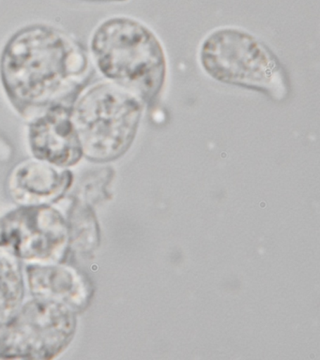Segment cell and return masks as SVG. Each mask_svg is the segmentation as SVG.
I'll list each match as a JSON object with an SVG mask.
<instances>
[{
    "mask_svg": "<svg viewBox=\"0 0 320 360\" xmlns=\"http://www.w3.org/2000/svg\"><path fill=\"white\" fill-rule=\"evenodd\" d=\"M67 224L69 230V250L80 256L92 255L100 246L99 222L94 207L75 197L70 196Z\"/></svg>",
    "mask_w": 320,
    "mask_h": 360,
    "instance_id": "obj_10",
    "label": "cell"
},
{
    "mask_svg": "<svg viewBox=\"0 0 320 360\" xmlns=\"http://www.w3.org/2000/svg\"><path fill=\"white\" fill-rule=\"evenodd\" d=\"M12 156V148L8 141L0 134V162H5Z\"/></svg>",
    "mask_w": 320,
    "mask_h": 360,
    "instance_id": "obj_13",
    "label": "cell"
},
{
    "mask_svg": "<svg viewBox=\"0 0 320 360\" xmlns=\"http://www.w3.org/2000/svg\"><path fill=\"white\" fill-rule=\"evenodd\" d=\"M82 45L66 31L32 24L13 33L0 55V82L11 105L32 120L56 105H72L91 78Z\"/></svg>",
    "mask_w": 320,
    "mask_h": 360,
    "instance_id": "obj_1",
    "label": "cell"
},
{
    "mask_svg": "<svg viewBox=\"0 0 320 360\" xmlns=\"http://www.w3.org/2000/svg\"><path fill=\"white\" fill-rule=\"evenodd\" d=\"M201 69L218 83L262 93L283 101L289 93L288 73L274 51L243 28L210 31L198 51Z\"/></svg>",
    "mask_w": 320,
    "mask_h": 360,
    "instance_id": "obj_4",
    "label": "cell"
},
{
    "mask_svg": "<svg viewBox=\"0 0 320 360\" xmlns=\"http://www.w3.org/2000/svg\"><path fill=\"white\" fill-rule=\"evenodd\" d=\"M75 183V174L39 160L19 162L7 179L8 193L19 205H52L67 195Z\"/></svg>",
    "mask_w": 320,
    "mask_h": 360,
    "instance_id": "obj_8",
    "label": "cell"
},
{
    "mask_svg": "<svg viewBox=\"0 0 320 360\" xmlns=\"http://www.w3.org/2000/svg\"><path fill=\"white\" fill-rule=\"evenodd\" d=\"M145 104L111 81L86 87L72 105V121L89 162H114L130 149L139 132Z\"/></svg>",
    "mask_w": 320,
    "mask_h": 360,
    "instance_id": "obj_3",
    "label": "cell"
},
{
    "mask_svg": "<svg viewBox=\"0 0 320 360\" xmlns=\"http://www.w3.org/2000/svg\"><path fill=\"white\" fill-rule=\"evenodd\" d=\"M27 141L36 160L57 167H72L84 157L72 121V105L53 106L30 120Z\"/></svg>",
    "mask_w": 320,
    "mask_h": 360,
    "instance_id": "obj_7",
    "label": "cell"
},
{
    "mask_svg": "<svg viewBox=\"0 0 320 360\" xmlns=\"http://www.w3.org/2000/svg\"><path fill=\"white\" fill-rule=\"evenodd\" d=\"M77 1L91 3H120L128 1V0H77Z\"/></svg>",
    "mask_w": 320,
    "mask_h": 360,
    "instance_id": "obj_14",
    "label": "cell"
},
{
    "mask_svg": "<svg viewBox=\"0 0 320 360\" xmlns=\"http://www.w3.org/2000/svg\"><path fill=\"white\" fill-rule=\"evenodd\" d=\"M33 297L60 303L77 312L91 303L94 287L80 270L63 263L29 264L25 269Z\"/></svg>",
    "mask_w": 320,
    "mask_h": 360,
    "instance_id": "obj_9",
    "label": "cell"
},
{
    "mask_svg": "<svg viewBox=\"0 0 320 360\" xmlns=\"http://www.w3.org/2000/svg\"><path fill=\"white\" fill-rule=\"evenodd\" d=\"M115 171L110 166H103L88 171L80 177L71 196L94 207L110 195L108 187L113 180Z\"/></svg>",
    "mask_w": 320,
    "mask_h": 360,
    "instance_id": "obj_12",
    "label": "cell"
},
{
    "mask_svg": "<svg viewBox=\"0 0 320 360\" xmlns=\"http://www.w3.org/2000/svg\"><path fill=\"white\" fill-rule=\"evenodd\" d=\"M77 328L75 311L33 297L0 323V359H57L71 345Z\"/></svg>",
    "mask_w": 320,
    "mask_h": 360,
    "instance_id": "obj_5",
    "label": "cell"
},
{
    "mask_svg": "<svg viewBox=\"0 0 320 360\" xmlns=\"http://www.w3.org/2000/svg\"><path fill=\"white\" fill-rule=\"evenodd\" d=\"M91 58L106 80L136 94L145 106L161 97L167 75V58L155 32L134 17H109L95 28Z\"/></svg>",
    "mask_w": 320,
    "mask_h": 360,
    "instance_id": "obj_2",
    "label": "cell"
},
{
    "mask_svg": "<svg viewBox=\"0 0 320 360\" xmlns=\"http://www.w3.org/2000/svg\"><path fill=\"white\" fill-rule=\"evenodd\" d=\"M0 248L30 264L63 263L70 252L67 219L52 205H19L0 218Z\"/></svg>",
    "mask_w": 320,
    "mask_h": 360,
    "instance_id": "obj_6",
    "label": "cell"
},
{
    "mask_svg": "<svg viewBox=\"0 0 320 360\" xmlns=\"http://www.w3.org/2000/svg\"><path fill=\"white\" fill-rule=\"evenodd\" d=\"M25 281L19 259L0 248V323L23 304Z\"/></svg>",
    "mask_w": 320,
    "mask_h": 360,
    "instance_id": "obj_11",
    "label": "cell"
}]
</instances>
